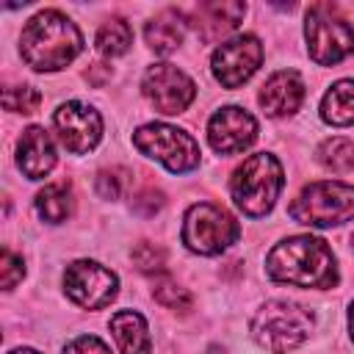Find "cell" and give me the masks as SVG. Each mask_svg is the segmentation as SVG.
<instances>
[{"mask_svg":"<svg viewBox=\"0 0 354 354\" xmlns=\"http://www.w3.org/2000/svg\"><path fill=\"white\" fill-rule=\"evenodd\" d=\"M318 160L329 171H348V169H354V141H348V138H326L318 147Z\"/></svg>","mask_w":354,"mask_h":354,"instance_id":"obj_22","label":"cell"},{"mask_svg":"<svg viewBox=\"0 0 354 354\" xmlns=\"http://www.w3.org/2000/svg\"><path fill=\"white\" fill-rule=\"evenodd\" d=\"M124 183H127V171L124 169H102L97 174V194L102 199H119Z\"/></svg>","mask_w":354,"mask_h":354,"instance_id":"obj_26","label":"cell"},{"mask_svg":"<svg viewBox=\"0 0 354 354\" xmlns=\"http://www.w3.org/2000/svg\"><path fill=\"white\" fill-rule=\"evenodd\" d=\"M185 17L177 11V8H163L160 14H155L149 22H147V28H144V39H147V44L155 50V53H160V55H166V53H174L177 47H180V41H183V36H185Z\"/></svg>","mask_w":354,"mask_h":354,"instance_id":"obj_18","label":"cell"},{"mask_svg":"<svg viewBox=\"0 0 354 354\" xmlns=\"http://www.w3.org/2000/svg\"><path fill=\"white\" fill-rule=\"evenodd\" d=\"M17 163L19 169L25 171V177L30 180H41L53 171L55 166V147L47 136L44 127H28L19 138V147H17Z\"/></svg>","mask_w":354,"mask_h":354,"instance_id":"obj_15","label":"cell"},{"mask_svg":"<svg viewBox=\"0 0 354 354\" xmlns=\"http://www.w3.org/2000/svg\"><path fill=\"white\" fill-rule=\"evenodd\" d=\"M246 14V6L243 3H232V0H224V3H202L194 14V28L199 33L202 41L213 44L218 41L221 36H227L230 30L238 28V22L243 19Z\"/></svg>","mask_w":354,"mask_h":354,"instance_id":"obj_16","label":"cell"},{"mask_svg":"<svg viewBox=\"0 0 354 354\" xmlns=\"http://www.w3.org/2000/svg\"><path fill=\"white\" fill-rule=\"evenodd\" d=\"M141 88H144V97L152 102V108L166 113V116L183 113L196 94L194 80L171 64H152L144 72Z\"/></svg>","mask_w":354,"mask_h":354,"instance_id":"obj_10","label":"cell"},{"mask_svg":"<svg viewBox=\"0 0 354 354\" xmlns=\"http://www.w3.org/2000/svg\"><path fill=\"white\" fill-rule=\"evenodd\" d=\"M53 124L58 130L61 144L72 152V155H83L88 149L97 147L100 136H102V119L94 108L83 105V102H64L55 116Z\"/></svg>","mask_w":354,"mask_h":354,"instance_id":"obj_12","label":"cell"},{"mask_svg":"<svg viewBox=\"0 0 354 354\" xmlns=\"http://www.w3.org/2000/svg\"><path fill=\"white\" fill-rule=\"evenodd\" d=\"M64 354H111V351H108V346H105L100 337L83 335V337H75V340L64 348Z\"/></svg>","mask_w":354,"mask_h":354,"instance_id":"obj_28","label":"cell"},{"mask_svg":"<svg viewBox=\"0 0 354 354\" xmlns=\"http://www.w3.org/2000/svg\"><path fill=\"white\" fill-rule=\"evenodd\" d=\"M8 354H39V351H33V348H17V351H8Z\"/></svg>","mask_w":354,"mask_h":354,"instance_id":"obj_31","label":"cell"},{"mask_svg":"<svg viewBox=\"0 0 354 354\" xmlns=\"http://www.w3.org/2000/svg\"><path fill=\"white\" fill-rule=\"evenodd\" d=\"M133 144L147 155L160 160L169 171H191L194 166H199V144L185 133L177 130L171 124H144L136 130Z\"/></svg>","mask_w":354,"mask_h":354,"instance_id":"obj_8","label":"cell"},{"mask_svg":"<svg viewBox=\"0 0 354 354\" xmlns=\"http://www.w3.org/2000/svg\"><path fill=\"white\" fill-rule=\"evenodd\" d=\"M133 263L138 271L144 274H155L166 266V252L158 246V243H149V241H141L136 249H133Z\"/></svg>","mask_w":354,"mask_h":354,"instance_id":"obj_25","label":"cell"},{"mask_svg":"<svg viewBox=\"0 0 354 354\" xmlns=\"http://www.w3.org/2000/svg\"><path fill=\"white\" fill-rule=\"evenodd\" d=\"M130 44H133V30H130L127 19H122V17H111L97 30V50L108 58H116V55L127 53Z\"/></svg>","mask_w":354,"mask_h":354,"instance_id":"obj_21","label":"cell"},{"mask_svg":"<svg viewBox=\"0 0 354 354\" xmlns=\"http://www.w3.org/2000/svg\"><path fill=\"white\" fill-rule=\"evenodd\" d=\"M271 279L296 288H332L337 282V263L326 241L313 235H293L277 243L266 257Z\"/></svg>","mask_w":354,"mask_h":354,"instance_id":"obj_1","label":"cell"},{"mask_svg":"<svg viewBox=\"0 0 354 354\" xmlns=\"http://www.w3.org/2000/svg\"><path fill=\"white\" fill-rule=\"evenodd\" d=\"M238 235H241L238 221L227 210L210 202L191 205L185 213L183 243L196 254H221L227 246L238 241Z\"/></svg>","mask_w":354,"mask_h":354,"instance_id":"obj_6","label":"cell"},{"mask_svg":"<svg viewBox=\"0 0 354 354\" xmlns=\"http://www.w3.org/2000/svg\"><path fill=\"white\" fill-rule=\"evenodd\" d=\"M304 36L310 58L321 66H332L343 61L348 53H354V28L329 6H313L307 11Z\"/></svg>","mask_w":354,"mask_h":354,"instance_id":"obj_7","label":"cell"},{"mask_svg":"<svg viewBox=\"0 0 354 354\" xmlns=\"http://www.w3.org/2000/svg\"><path fill=\"white\" fill-rule=\"evenodd\" d=\"M64 288L75 304H80L86 310H102L105 304H111L116 299L119 279L111 268H105L94 260H75L64 271Z\"/></svg>","mask_w":354,"mask_h":354,"instance_id":"obj_9","label":"cell"},{"mask_svg":"<svg viewBox=\"0 0 354 354\" xmlns=\"http://www.w3.org/2000/svg\"><path fill=\"white\" fill-rule=\"evenodd\" d=\"M36 213L50 221V224H61L69 218L72 213V191L66 183H50L36 194Z\"/></svg>","mask_w":354,"mask_h":354,"instance_id":"obj_20","label":"cell"},{"mask_svg":"<svg viewBox=\"0 0 354 354\" xmlns=\"http://www.w3.org/2000/svg\"><path fill=\"white\" fill-rule=\"evenodd\" d=\"M324 122L335 127L354 124V80H337L321 100Z\"/></svg>","mask_w":354,"mask_h":354,"instance_id":"obj_19","label":"cell"},{"mask_svg":"<svg viewBox=\"0 0 354 354\" xmlns=\"http://www.w3.org/2000/svg\"><path fill=\"white\" fill-rule=\"evenodd\" d=\"M257 138V122L249 111L227 105L207 122V141L218 155H238Z\"/></svg>","mask_w":354,"mask_h":354,"instance_id":"obj_13","label":"cell"},{"mask_svg":"<svg viewBox=\"0 0 354 354\" xmlns=\"http://www.w3.org/2000/svg\"><path fill=\"white\" fill-rule=\"evenodd\" d=\"M351 249H354V232H351Z\"/></svg>","mask_w":354,"mask_h":354,"instance_id":"obj_32","label":"cell"},{"mask_svg":"<svg viewBox=\"0 0 354 354\" xmlns=\"http://www.w3.org/2000/svg\"><path fill=\"white\" fill-rule=\"evenodd\" d=\"M3 105L11 113H33L41 105V94L33 86H14L3 91Z\"/></svg>","mask_w":354,"mask_h":354,"instance_id":"obj_24","label":"cell"},{"mask_svg":"<svg viewBox=\"0 0 354 354\" xmlns=\"http://www.w3.org/2000/svg\"><path fill=\"white\" fill-rule=\"evenodd\" d=\"M160 205H163V194L155 191V188H147V191H141V194L133 199V207H136L141 216H155V210H160Z\"/></svg>","mask_w":354,"mask_h":354,"instance_id":"obj_29","label":"cell"},{"mask_svg":"<svg viewBox=\"0 0 354 354\" xmlns=\"http://www.w3.org/2000/svg\"><path fill=\"white\" fill-rule=\"evenodd\" d=\"M152 296H155V301L158 304H163V307H169V310H191V304H194V299H191V293L185 290V288H180L174 279H169V277H158L155 282H152Z\"/></svg>","mask_w":354,"mask_h":354,"instance_id":"obj_23","label":"cell"},{"mask_svg":"<svg viewBox=\"0 0 354 354\" xmlns=\"http://www.w3.org/2000/svg\"><path fill=\"white\" fill-rule=\"evenodd\" d=\"M313 329V313L296 301H266L252 318V337L271 354L293 351L307 340Z\"/></svg>","mask_w":354,"mask_h":354,"instance_id":"obj_4","label":"cell"},{"mask_svg":"<svg viewBox=\"0 0 354 354\" xmlns=\"http://www.w3.org/2000/svg\"><path fill=\"white\" fill-rule=\"evenodd\" d=\"M111 335L119 346L122 354H149L152 351V340H149V329L141 313L136 310H119L111 318Z\"/></svg>","mask_w":354,"mask_h":354,"instance_id":"obj_17","label":"cell"},{"mask_svg":"<svg viewBox=\"0 0 354 354\" xmlns=\"http://www.w3.org/2000/svg\"><path fill=\"white\" fill-rule=\"evenodd\" d=\"M22 58L36 72H55L72 64V58L83 47V36L69 17L61 11H39L22 28Z\"/></svg>","mask_w":354,"mask_h":354,"instance_id":"obj_2","label":"cell"},{"mask_svg":"<svg viewBox=\"0 0 354 354\" xmlns=\"http://www.w3.org/2000/svg\"><path fill=\"white\" fill-rule=\"evenodd\" d=\"M263 61V44L257 36L252 33H243V36H235L230 41H224L216 53H213V75L216 80L224 86V88H238L243 86L260 66Z\"/></svg>","mask_w":354,"mask_h":354,"instance_id":"obj_11","label":"cell"},{"mask_svg":"<svg viewBox=\"0 0 354 354\" xmlns=\"http://www.w3.org/2000/svg\"><path fill=\"white\" fill-rule=\"evenodd\" d=\"M282 166L274 155L268 152H257V155H249L232 174V183H230V191H232V199L235 205L246 213V216H266L279 191H282Z\"/></svg>","mask_w":354,"mask_h":354,"instance_id":"obj_3","label":"cell"},{"mask_svg":"<svg viewBox=\"0 0 354 354\" xmlns=\"http://www.w3.org/2000/svg\"><path fill=\"white\" fill-rule=\"evenodd\" d=\"M290 218L307 227H337L343 221L354 218V185L324 180L310 183L293 202H290Z\"/></svg>","mask_w":354,"mask_h":354,"instance_id":"obj_5","label":"cell"},{"mask_svg":"<svg viewBox=\"0 0 354 354\" xmlns=\"http://www.w3.org/2000/svg\"><path fill=\"white\" fill-rule=\"evenodd\" d=\"M348 329H351V337H354V304H351V310H348Z\"/></svg>","mask_w":354,"mask_h":354,"instance_id":"obj_30","label":"cell"},{"mask_svg":"<svg viewBox=\"0 0 354 354\" xmlns=\"http://www.w3.org/2000/svg\"><path fill=\"white\" fill-rule=\"evenodd\" d=\"M257 100H260V105L268 116H288V113L299 111V105L304 100V83L293 69L274 72L263 83Z\"/></svg>","mask_w":354,"mask_h":354,"instance_id":"obj_14","label":"cell"},{"mask_svg":"<svg viewBox=\"0 0 354 354\" xmlns=\"http://www.w3.org/2000/svg\"><path fill=\"white\" fill-rule=\"evenodd\" d=\"M22 277H25V266H22V260L6 249L3 257H0V279H3V288L11 290Z\"/></svg>","mask_w":354,"mask_h":354,"instance_id":"obj_27","label":"cell"}]
</instances>
